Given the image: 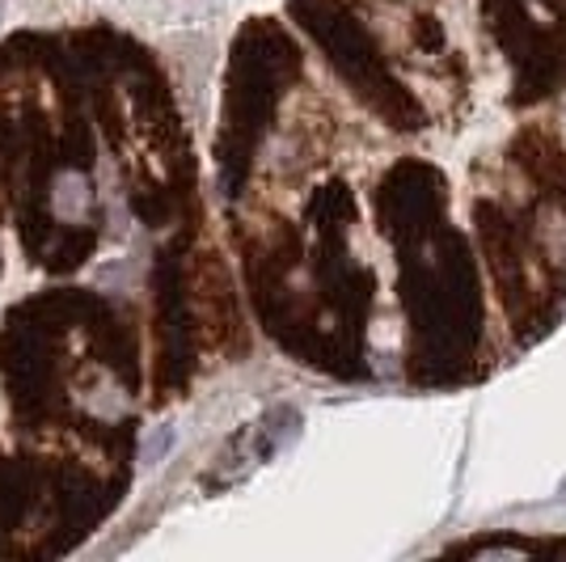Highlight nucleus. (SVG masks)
Returning <instances> with one entry per match:
<instances>
[{"label":"nucleus","mask_w":566,"mask_h":562,"mask_svg":"<svg viewBox=\"0 0 566 562\" xmlns=\"http://www.w3.org/2000/svg\"><path fill=\"white\" fill-rule=\"evenodd\" d=\"M499 39L516 51L524 81H554L563 60V9L558 0H491Z\"/></svg>","instance_id":"obj_1"}]
</instances>
